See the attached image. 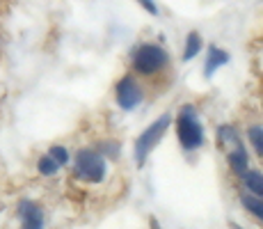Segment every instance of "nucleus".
Masks as SVG:
<instances>
[{"mask_svg": "<svg viewBox=\"0 0 263 229\" xmlns=\"http://www.w3.org/2000/svg\"><path fill=\"white\" fill-rule=\"evenodd\" d=\"M170 62V55L158 44H142L133 50V69L140 76H156Z\"/></svg>", "mask_w": 263, "mask_h": 229, "instance_id": "1", "label": "nucleus"}, {"mask_svg": "<svg viewBox=\"0 0 263 229\" xmlns=\"http://www.w3.org/2000/svg\"><path fill=\"white\" fill-rule=\"evenodd\" d=\"M172 124V117L170 115H160L156 121H151L149 126L140 133V137L135 140V163L138 165H144L146 158H149V154L158 147V142L163 140V135L167 133Z\"/></svg>", "mask_w": 263, "mask_h": 229, "instance_id": "2", "label": "nucleus"}, {"mask_svg": "<svg viewBox=\"0 0 263 229\" xmlns=\"http://www.w3.org/2000/svg\"><path fill=\"white\" fill-rule=\"evenodd\" d=\"M176 131H179V142L183 149H199L201 142H204V129H201V121L197 117L195 105H183L176 121Z\"/></svg>", "mask_w": 263, "mask_h": 229, "instance_id": "3", "label": "nucleus"}, {"mask_svg": "<svg viewBox=\"0 0 263 229\" xmlns=\"http://www.w3.org/2000/svg\"><path fill=\"white\" fill-rule=\"evenodd\" d=\"M73 172L80 181L101 183L105 177V158L94 149H80L78 154H76Z\"/></svg>", "mask_w": 263, "mask_h": 229, "instance_id": "4", "label": "nucleus"}, {"mask_svg": "<svg viewBox=\"0 0 263 229\" xmlns=\"http://www.w3.org/2000/svg\"><path fill=\"white\" fill-rule=\"evenodd\" d=\"M117 103L121 110H133L135 105H140L142 101V87L135 83L133 76H124V78L117 83Z\"/></svg>", "mask_w": 263, "mask_h": 229, "instance_id": "5", "label": "nucleus"}, {"mask_svg": "<svg viewBox=\"0 0 263 229\" xmlns=\"http://www.w3.org/2000/svg\"><path fill=\"white\" fill-rule=\"evenodd\" d=\"M18 216H21L23 229H44V211L34 202L23 200L18 204Z\"/></svg>", "mask_w": 263, "mask_h": 229, "instance_id": "6", "label": "nucleus"}, {"mask_svg": "<svg viewBox=\"0 0 263 229\" xmlns=\"http://www.w3.org/2000/svg\"><path fill=\"white\" fill-rule=\"evenodd\" d=\"M227 62H229V53L222 50V48H217V46H211L209 58H206V64H204V76L206 78H211V76H213L220 67H224Z\"/></svg>", "mask_w": 263, "mask_h": 229, "instance_id": "7", "label": "nucleus"}, {"mask_svg": "<svg viewBox=\"0 0 263 229\" xmlns=\"http://www.w3.org/2000/svg\"><path fill=\"white\" fill-rule=\"evenodd\" d=\"M227 163H229V167L236 172V174L242 177L247 170H250V156H247V149L242 145H238L236 149H231L229 156H227Z\"/></svg>", "mask_w": 263, "mask_h": 229, "instance_id": "8", "label": "nucleus"}, {"mask_svg": "<svg viewBox=\"0 0 263 229\" xmlns=\"http://www.w3.org/2000/svg\"><path fill=\"white\" fill-rule=\"evenodd\" d=\"M242 183H245V188L252 192L254 197H259L263 200V172H254V170H247L245 174L240 177Z\"/></svg>", "mask_w": 263, "mask_h": 229, "instance_id": "9", "label": "nucleus"}, {"mask_svg": "<svg viewBox=\"0 0 263 229\" xmlns=\"http://www.w3.org/2000/svg\"><path fill=\"white\" fill-rule=\"evenodd\" d=\"M217 142H220V147H227L229 151L240 145L234 126H220V129H217Z\"/></svg>", "mask_w": 263, "mask_h": 229, "instance_id": "10", "label": "nucleus"}, {"mask_svg": "<svg viewBox=\"0 0 263 229\" xmlns=\"http://www.w3.org/2000/svg\"><path fill=\"white\" fill-rule=\"evenodd\" d=\"M201 50V37H199V32H192L188 34V39H185V48H183V60L188 62V60H192L197 53Z\"/></svg>", "mask_w": 263, "mask_h": 229, "instance_id": "11", "label": "nucleus"}, {"mask_svg": "<svg viewBox=\"0 0 263 229\" xmlns=\"http://www.w3.org/2000/svg\"><path fill=\"white\" fill-rule=\"evenodd\" d=\"M240 202L252 216H256L263 222V200H259V197H254V195H242Z\"/></svg>", "mask_w": 263, "mask_h": 229, "instance_id": "12", "label": "nucleus"}, {"mask_svg": "<svg viewBox=\"0 0 263 229\" xmlns=\"http://www.w3.org/2000/svg\"><path fill=\"white\" fill-rule=\"evenodd\" d=\"M247 137H250L256 154L263 156V126H250V129H247Z\"/></svg>", "mask_w": 263, "mask_h": 229, "instance_id": "13", "label": "nucleus"}, {"mask_svg": "<svg viewBox=\"0 0 263 229\" xmlns=\"http://www.w3.org/2000/svg\"><path fill=\"white\" fill-rule=\"evenodd\" d=\"M37 170L42 172L44 177H53V174H58V170H60V165L55 163L50 156H42L39 158V163H37Z\"/></svg>", "mask_w": 263, "mask_h": 229, "instance_id": "14", "label": "nucleus"}, {"mask_svg": "<svg viewBox=\"0 0 263 229\" xmlns=\"http://www.w3.org/2000/svg\"><path fill=\"white\" fill-rule=\"evenodd\" d=\"M50 158H53L55 163H58V165L60 167H62V165H67V163H69V151L67 149H64V147L62 145H55V147H50Z\"/></svg>", "mask_w": 263, "mask_h": 229, "instance_id": "15", "label": "nucleus"}, {"mask_svg": "<svg viewBox=\"0 0 263 229\" xmlns=\"http://www.w3.org/2000/svg\"><path fill=\"white\" fill-rule=\"evenodd\" d=\"M101 154H108V156H117V142H101Z\"/></svg>", "mask_w": 263, "mask_h": 229, "instance_id": "16", "label": "nucleus"}, {"mask_svg": "<svg viewBox=\"0 0 263 229\" xmlns=\"http://www.w3.org/2000/svg\"><path fill=\"white\" fill-rule=\"evenodd\" d=\"M138 3L142 5V7H144L149 14H154V16H156V14H158V7H156V3H154V0H138Z\"/></svg>", "mask_w": 263, "mask_h": 229, "instance_id": "17", "label": "nucleus"}]
</instances>
